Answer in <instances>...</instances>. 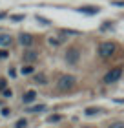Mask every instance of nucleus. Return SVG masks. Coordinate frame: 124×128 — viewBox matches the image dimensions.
<instances>
[{
  "label": "nucleus",
  "mask_w": 124,
  "mask_h": 128,
  "mask_svg": "<svg viewBox=\"0 0 124 128\" xmlns=\"http://www.w3.org/2000/svg\"><path fill=\"white\" fill-rule=\"evenodd\" d=\"M77 84V79L73 77V75H60V79H58V90H73Z\"/></svg>",
  "instance_id": "f257e3e1"
},
{
  "label": "nucleus",
  "mask_w": 124,
  "mask_h": 128,
  "mask_svg": "<svg viewBox=\"0 0 124 128\" xmlns=\"http://www.w3.org/2000/svg\"><path fill=\"white\" fill-rule=\"evenodd\" d=\"M121 77H122V68H113V70H110V72L104 75L102 82L104 84H113V82H119Z\"/></svg>",
  "instance_id": "f03ea898"
},
{
  "label": "nucleus",
  "mask_w": 124,
  "mask_h": 128,
  "mask_svg": "<svg viewBox=\"0 0 124 128\" xmlns=\"http://www.w3.org/2000/svg\"><path fill=\"white\" fill-rule=\"evenodd\" d=\"M117 51V44L115 42H102L99 46V55L104 57V59H108V57H111Z\"/></svg>",
  "instance_id": "7ed1b4c3"
},
{
  "label": "nucleus",
  "mask_w": 124,
  "mask_h": 128,
  "mask_svg": "<svg viewBox=\"0 0 124 128\" xmlns=\"http://www.w3.org/2000/svg\"><path fill=\"white\" fill-rule=\"evenodd\" d=\"M79 57H80V55H79V50H73V48H71V50H68V53H66V60H68L69 64H75L77 60H79Z\"/></svg>",
  "instance_id": "20e7f679"
},
{
  "label": "nucleus",
  "mask_w": 124,
  "mask_h": 128,
  "mask_svg": "<svg viewBox=\"0 0 124 128\" xmlns=\"http://www.w3.org/2000/svg\"><path fill=\"white\" fill-rule=\"evenodd\" d=\"M18 42L22 44V46H31L33 44V37L29 33H22L20 37H18Z\"/></svg>",
  "instance_id": "39448f33"
},
{
  "label": "nucleus",
  "mask_w": 124,
  "mask_h": 128,
  "mask_svg": "<svg viewBox=\"0 0 124 128\" xmlns=\"http://www.w3.org/2000/svg\"><path fill=\"white\" fill-rule=\"evenodd\" d=\"M35 99H37V92H35V90H27L24 94V97H22V101H24L26 104H29V102H33Z\"/></svg>",
  "instance_id": "423d86ee"
},
{
  "label": "nucleus",
  "mask_w": 124,
  "mask_h": 128,
  "mask_svg": "<svg viewBox=\"0 0 124 128\" xmlns=\"http://www.w3.org/2000/svg\"><path fill=\"white\" fill-rule=\"evenodd\" d=\"M33 80H35L37 84H46V82H48V77H46V73H37V75L33 77Z\"/></svg>",
  "instance_id": "0eeeda50"
},
{
  "label": "nucleus",
  "mask_w": 124,
  "mask_h": 128,
  "mask_svg": "<svg viewBox=\"0 0 124 128\" xmlns=\"http://www.w3.org/2000/svg\"><path fill=\"white\" fill-rule=\"evenodd\" d=\"M11 42H13V38L9 37V35H0V46H11Z\"/></svg>",
  "instance_id": "6e6552de"
},
{
  "label": "nucleus",
  "mask_w": 124,
  "mask_h": 128,
  "mask_svg": "<svg viewBox=\"0 0 124 128\" xmlns=\"http://www.w3.org/2000/svg\"><path fill=\"white\" fill-rule=\"evenodd\" d=\"M44 110H46V104H37V106H31V108H29V112L40 114V112H44Z\"/></svg>",
  "instance_id": "1a4fd4ad"
},
{
  "label": "nucleus",
  "mask_w": 124,
  "mask_h": 128,
  "mask_svg": "<svg viewBox=\"0 0 124 128\" xmlns=\"http://www.w3.org/2000/svg\"><path fill=\"white\" fill-rule=\"evenodd\" d=\"M82 13H90V15H97L99 13V8H80Z\"/></svg>",
  "instance_id": "9d476101"
},
{
  "label": "nucleus",
  "mask_w": 124,
  "mask_h": 128,
  "mask_svg": "<svg viewBox=\"0 0 124 128\" xmlns=\"http://www.w3.org/2000/svg\"><path fill=\"white\" fill-rule=\"evenodd\" d=\"M24 59L29 62V60H35V59H37V53H35V51H26V53H24Z\"/></svg>",
  "instance_id": "9b49d317"
},
{
  "label": "nucleus",
  "mask_w": 124,
  "mask_h": 128,
  "mask_svg": "<svg viewBox=\"0 0 124 128\" xmlns=\"http://www.w3.org/2000/svg\"><path fill=\"white\" fill-rule=\"evenodd\" d=\"M33 72H35V68L31 66V64H26V66L22 68V73H24V75H29V73H33Z\"/></svg>",
  "instance_id": "f8f14e48"
},
{
  "label": "nucleus",
  "mask_w": 124,
  "mask_h": 128,
  "mask_svg": "<svg viewBox=\"0 0 124 128\" xmlns=\"http://www.w3.org/2000/svg\"><path fill=\"white\" fill-rule=\"evenodd\" d=\"M100 112V108H88L86 110V115H95V114H99Z\"/></svg>",
  "instance_id": "ddd939ff"
},
{
  "label": "nucleus",
  "mask_w": 124,
  "mask_h": 128,
  "mask_svg": "<svg viewBox=\"0 0 124 128\" xmlns=\"http://www.w3.org/2000/svg\"><path fill=\"white\" fill-rule=\"evenodd\" d=\"M60 42H62V38H60V40L55 38V37H51V38H49V44H51V46H58Z\"/></svg>",
  "instance_id": "4468645a"
},
{
  "label": "nucleus",
  "mask_w": 124,
  "mask_h": 128,
  "mask_svg": "<svg viewBox=\"0 0 124 128\" xmlns=\"http://www.w3.org/2000/svg\"><path fill=\"white\" fill-rule=\"evenodd\" d=\"M5 88H7V80H5V79H0V92H4Z\"/></svg>",
  "instance_id": "2eb2a0df"
},
{
  "label": "nucleus",
  "mask_w": 124,
  "mask_h": 128,
  "mask_svg": "<svg viewBox=\"0 0 124 128\" xmlns=\"http://www.w3.org/2000/svg\"><path fill=\"white\" fill-rule=\"evenodd\" d=\"M60 119H62V115H51L48 121H49V123H57V121H60Z\"/></svg>",
  "instance_id": "dca6fc26"
},
{
  "label": "nucleus",
  "mask_w": 124,
  "mask_h": 128,
  "mask_svg": "<svg viewBox=\"0 0 124 128\" xmlns=\"http://www.w3.org/2000/svg\"><path fill=\"white\" fill-rule=\"evenodd\" d=\"M26 124H27V123H26V119H20L18 123H16V128H26Z\"/></svg>",
  "instance_id": "f3484780"
},
{
  "label": "nucleus",
  "mask_w": 124,
  "mask_h": 128,
  "mask_svg": "<svg viewBox=\"0 0 124 128\" xmlns=\"http://www.w3.org/2000/svg\"><path fill=\"white\" fill-rule=\"evenodd\" d=\"M7 57H9L7 51H5V50H0V59H7Z\"/></svg>",
  "instance_id": "a211bd4d"
},
{
  "label": "nucleus",
  "mask_w": 124,
  "mask_h": 128,
  "mask_svg": "<svg viewBox=\"0 0 124 128\" xmlns=\"http://www.w3.org/2000/svg\"><path fill=\"white\" fill-rule=\"evenodd\" d=\"M2 95H4L5 99H9V97H11V90H7V88H5V90L2 92Z\"/></svg>",
  "instance_id": "6ab92c4d"
},
{
  "label": "nucleus",
  "mask_w": 124,
  "mask_h": 128,
  "mask_svg": "<svg viewBox=\"0 0 124 128\" xmlns=\"http://www.w3.org/2000/svg\"><path fill=\"white\" fill-rule=\"evenodd\" d=\"M9 114H11V110H9V108H2V115H4V117H7Z\"/></svg>",
  "instance_id": "aec40b11"
},
{
  "label": "nucleus",
  "mask_w": 124,
  "mask_h": 128,
  "mask_svg": "<svg viewBox=\"0 0 124 128\" xmlns=\"http://www.w3.org/2000/svg\"><path fill=\"white\" fill-rule=\"evenodd\" d=\"M110 128H124V123H113Z\"/></svg>",
  "instance_id": "412c9836"
},
{
  "label": "nucleus",
  "mask_w": 124,
  "mask_h": 128,
  "mask_svg": "<svg viewBox=\"0 0 124 128\" xmlns=\"http://www.w3.org/2000/svg\"><path fill=\"white\" fill-rule=\"evenodd\" d=\"M11 18H13V20L16 22V20H22V18H24V16H22V15H13V16H11Z\"/></svg>",
  "instance_id": "4be33fe9"
},
{
  "label": "nucleus",
  "mask_w": 124,
  "mask_h": 128,
  "mask_svg": "<svg viewBox=\"0 0 124 128\" xmlns=\"http://www.w3.org/2000/svg\"><path fill=\"white\" fill-rule=\"evenodd\" d=\"M9 75H11V77H16V70L15 68H9Z\"/></svg>",
  "instance_id": "5701e85b"
},
{
  "label": "nucleus",
  "mask_w": 124,
  "mask_h": 128,
  "mask_svg": "<svg viewBox=\"0 0 124 128\" xmlns=\"http://www.w3.org/2000/svg\"><path fill=\"white\" fill-rule=\"evenodd\" d=\"M4 16H5V13H4V11H2V13H0V18H4Z\"/></svg>",
  "instance_id": "b1692460"
},
{
  "label": "nucleus",
  "mask_w": 124,
  "mask_h": 128,
  "mask_svg": "<svg viewBox=\"0 0 124 128\" xmlns=\"http://www.w3.org/2000/svg\"><path fill=\"white\" fill-rule=\"evenodd\" d=\"M84 128H93V126H84Z\"/></svg>",
  "instance_id": "393cba45"
}]
</instances>
